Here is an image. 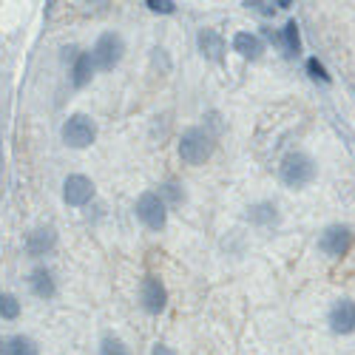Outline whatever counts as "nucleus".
Instances as JSON below:
<instances>
[{"mask_svg": "<svg viewBox=\"0 0 355 355\" xmlns=\"http://www.w3.org/2000/svg\"><path fill=\"white\" fill-rule=\"evenodd\" d=\"M315 173H318V165L310 154L304 151H290L282 165H279V176H282V182L293 191H299V188H307L313 180H315Z\"/></svg>", "mask_w": 355, "mask_h": 355, "instance_id": "obj_1", "label": "nucleus"}, {"mask_svg": "<svg viewBox=\"0 0 355 355\" xmlns=\"http://www.w3.org/2000/svg\"><path fill=\"white\" fill-rule=\"evenodd\" d=\"M214 148H216V137H211L202 125H193L180 137V159L185 165H205L214 157Z\"/></svg>", "mask_w": 355, "mask_h": 355, "instance_id": "obj_2", "label": "nucleus"}, {"mask_svg": "<svg viewBox=\"0 0 355 355\" xmlns=\"http://www.w3.org/2000/svg\"><path fill=\"white\" fill-rule=\"evenodd\" d=\"M92 54V60H94V69L97 71H111L114 66H120L123 60V54H125V40L116 35V32H105L97 37L94 49L88 51Z\"/></svg>", "mask_w": 355, "mask_h": 355, "instance_id": "obj_3", "label": "nucleus"}, {"mask_svg": "<svg viewBox=\"0 0 355 355\" xmlns=\"http://www.w3.org/2000/svg\"><path fill=\"white\" fill-rule=\"evenodd\" d=\"M134 211H137V219L148 227V230H162L168 225V208H165V202L157 196V191H145L137 205H134Z\"/></svg>", "mask_w": 355, "mask_h": 355, "instance_id": "obj_4", "label": "nucleus"}, {"mask_svg": "<svg viewBox=\"0 0 355 355\" xmlns=\"http://www.w3.org/2000/svg\"><path fill=\"white\" fill-rule=\"evenodd\" d=\"M63 142L69 148H88L97 139V123L88 114H71L63 123Z\"/></svg>", "mask_w": 355, "mask_h": 355, "instance_id": "obj_5", "label": "nucleus"}, {"mask_svg": "<svg viewBox=\"0 0 355 355\" xmlns=\"http://www.w3.org/2000/svg\"><path fill=\"white\" fill-rule=\"evenodd\" d=\"M139 304H142L145 313H151V315H159L168 307V290H165L162 279L145 276L139 282Z\"/></svg>", "mask_w": 355, "mask_h": 355, "instance_id": "obj_6", "label": "nucleus"}, {"mask_svg": "<svg viewBox=\"0 0 355 355\" xmlns=\"http://www.w3.org/2000/svg\"><path fill=\"white\" fill-rule=\"evenodd\" d=\"M352 245V230L347 225H330L318 236V250L327 256H344Z\"/></svg>", "mask_w": 355, "mask_h": 355, "instance_id": "obj_7", "label": "nucleus"}, {"mask_svg": "<svg viewBox=\"0 0 355 355\" xmlns=\"http://www.w3.org/2000/svg\"><path fill=\"white\" fill-rule=\"evenodd\" d=\"M94 182L88 180V176L83 173H71L66 176V182H63V202L71 205V208H83V205H88L94 199Z\"/></svg>", "mask_w": 355, "mask_h": 355, "instance_id": "obj_8", "label": "nucleus"}, {"mask_svg": "<svg viewBox=\"0 0 355 355\" xmlns=\"http://www.w3.org/2000/svg\"><path fill=\"white\" fill-rule=\"evenodd\" d=\"M330 327L338 336L355 333V302L352 299H341V302L333 304V310H330Z\"/></svg>", "mask_w": 355, "mask_h": 355, "instance_id": "obj_9", "label": "nucleus"}, {"mask_svg": "<svg viewBox=\"0 0 355 355\" xmlns=\"http://www.w3.org/2000/svg\"><path fill=\"white\" fill-rule=\"evenodd\" d=\"M54 245H57V233H54V227H35L32 233L26 236V242H23L26 253L32 256V259L46 256L49 250H54Z\"/></svg>", "mask_w": 355, "mask_h": 355, "instance_id": "obj_10", "label": "nucleus"}, {"mask_svg": "<svg viewBox=\"0 0 355 355\" xmlns=\"http://www.w3.org/2000/svg\"><path fill=\"white\" fill-rule=\"evenodd\" d=\"M196 46H199V54L211 63H219L225 57V49H227L225 37L216 32V28H202V32L196 35Z\"/></svg>", "mask_w": 355, "mask_h": 355, "instance_id": "obj_11", "label": "nucleus"}, {"mask_svg": "<svg viewBox=\"0 0 355 355\" xmlns=\"http://www.w3.org/2000/svg\"><path fill=\"white\" fill-rule=\"evenodd\" d=\"M28 287H32V293L37 299H54L57 295V282H54L49 268H35L28 273Z\"/></svg>", "mask_w": 355, "mask_h": 355, "instance_id": "obj_12", "label": "nucleus"}, {"mask_svg": "<svg viewBox=\"0 0 355 355\" xmlns=\"http://www.w3.org/2000/svg\"><path fill=\"white\" fill-rule=\"evenodd\" d=\"M233 51H239L245 60H259L261 51H264V43L253 32H236L233 35Z\"/></svg>", "mask_w": 355, "mask_h": 355, "instance_id": "obj_13", "label": "nucleus"}, {"mask_svg": "<svg viewBox=\"0 0 355 355\" xmlns=\"http://www.w3.org/2000/svg\"><path fill=\"white\" fill-rule=\"evenodd\" d=\"M94 60H92V54H88V51H80L77 54V60L71 63V85L74 88H85L88 83H92V77H94Z\"/></svg>", "mask_w": 355, "mask_h": 355, "instance_id": "obj_14", "label": "nucleus"}, {"mask_svg": "<svg viewBox=\"0 0 355 355\" xmlns=\"http://www.w3.org/2000/svg\"><path fill=\"white\" fill-rule=\"evenodd\" d=\"M248 219L253 225H259V227H270V225L279 222V208H276L273 202H256V205H250Z\"/></svg>", "mask_w": 355, "mask_h": 355, "instance_id": "obj_15", "label": "nucleus"}, {"mask_svg": "<svg viewBox=\"0 0 355 355\" xmlns=\"http://www.w3.org/2000/svg\"><path fill=\"white\" fill-rule=\"evenodd\" d=\"M3 355H40V347L28 336H12L3 341Z\"/></svg>", "mask_w": 355, "mask_h": 355, "instance_id": "obj_16", "label": "nucleus"}, {"mask_svg": "<svg viewBox=\"0 0 355 355\" xmlns=\"http://www.w3.org/2000/svg\"><path fill=\"white\" fill-rule=\"evenodd\" d=\"M282 40H284V49L290 57L302 54V35H299V23L295 20H287L284 28H282Z\"/></svg>", "mask_w": 355, "mask_h": 355, "instance_id": "obj_17", "label": "nucleus"}, {"mask_svg": "<svg viewBox=\"0 0 355 355\" xmlns=\"http://www.w3.org/2000/svg\"><path fill=\"white\" fill-rule=\"evenodd\" d=\"M157 196L165 202V208H176V205H182L185 202V188L180 182H162Z\"/></svg>", "mask_w": 355, "mask_h": 355, "instance_id": "obj_18", "label": "nucleus"}, {"mask_svg": "<svg viewBox=\"0 0 355 355\" xmlns=\"http://www.w3.org/2000/svg\"><path fill=\"white\" fill-rule=\"evenodd\" d=\"M17 315H20V302H17V295H12V293H0V318L15 321Z\"/></svg>", "mask_w": 355, "mask_h": 355, "instance_id": "obj_19", "label": "nucleus"}, {"mask_svg": "<svg viewBox=\"0 0 355 355\" xmlns=\"http://www.w3.org/2000/svg\"><path fill=\"white\" fill-rule=\"evenodd\" d=\"M100 355H131V349L125 347L123 338H116V336H103V341H100Z\"/></svg>", "mask_w": 355, "mask_h": 355, "instance_id": "obj_20", "label": "nucleus"}, {"mask_svg": "<svg viewBox=\"0 0 355 355\" xmlns=\"http://www.w3.org/2000/svg\"><path fill=\"white\" fill-rule=\"evenodd\" d=\"M307 74L318 83H330V74H327V69H324V63L318 60V57H310L307 60Z\"/></svg>", "mask_w": 355, "mask_h": 355, "instance_id": "obj_21", "label": "nucleus"}, {"mask_svg": "<svg viewBox=\"0 0 355 355\" xmlns=\"http://www.w3.org/2000/svg\"><path fill=\"white\" fill-rule=\"evenodd\" d=\"M145 6L151 9L154 15H173V12H176V3H173V0H148Z\"/></svg>", "mask_w": 355, "mask_h": 355, "instance_id": "obj_22", "label": "nucleus"}, {"mask_svg": "<svg viewBox=\"0 0 355 355\" xmlns=\"http://www.w3.org/2000/svg\"><path fill=\"white\" fill-rule=\"evenodd\" d=\"M248 9H253V12H259V15H273L276 9H273V3H259V0H253V3H245Z\"/></svg>", "mask_w": 355, "mask_h": 355, "instance_id": "obj_23", "label": "nucleus"}, {"mask_svg": "<svg viewBox=\"0 0 355 355\" xmlns=\"http://www.w3.org/2000/svg\"><path fill=\"white\" fill-rule=\"evenodd\" d=\"M151 355H176L171 347H165V344H157L154 349H151Z\"/></svg>", "mask_w": 355, "mask_h": 355, "instance_id": "obj_24", "label": "nucleus"}]
</instances>
